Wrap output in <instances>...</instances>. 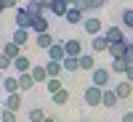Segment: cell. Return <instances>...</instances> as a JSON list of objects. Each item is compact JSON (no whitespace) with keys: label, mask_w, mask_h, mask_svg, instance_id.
<instances>
[{"label":"cell","mask_w":133,"mask_h":122,"mask_svg":"<svg viewBox=\"0 0 133 122\" xmlns=\"http://www.w3.org/2000/svg\"><path fill=\"white\" fill-rule=\"evenodd\" d=\"M91 85L109 88V85H112V69H107V66H96V69L91 72Z\"/></svg>","instance_id":"obj_1"},{"label":"cell","mask_w":133,"mask_h":122,"mask_svg":"<svg viewBox=\"0 0 133 122\" xmlns=\"http://www.w3.org/2000/svg\"><path fill=\"white\" fill-rule=\"evenodd\" d=\"M101 98H104V88H98V85H88L83 90V101L88 106H101Z\"/></svg>","instance_id":"obj_2"},{"label":"cell","mask_w":133,"mask_h":122,"mask_svg":"<svg viewBox=\"0 0 133 122\" xmlns=\"http://www.w3.org/2000/svg\"><path fill=\"white\" fill-rule=\"evenodd\" d=\"M14 21H16V27L19 29H32V21H35V16L29 13V11L21 5V8H16V16H14Z\"/></svg>","instance_id":"obj_3"},{"label":"cell","mask_w":133,"mask_h":122,"mask_svg":"<svg viewBox=\"0 0 133 122\" xmlns=\"http://www.w3.org/2000/svg\"><path fill=\"white\" fill-rule=\"evenodd\" d=\"M83 29H85V35H91V37H96V35H104V21H101V19H88V16H85V21H83Z\"/></svg>","instance_id":"obj_4"},{"label":"cell","mask_w":133,"mask_h":122,"mask_svg":"<svg viewBox=\"0 0 133 122\" xmlns=\"http://www.w3.org/2000/svg\"><path fill=\"white\" fill-rule=\"evenodd\" d=\"M45 53H48V59H51V61H64V59H66V48H64V40H56V42H53V45H51Z\"/></svg>","instance_id":"obj_5"},{"label":"cell","mask_w":133,"mask_h":122,"mask_svg":"<svg viewBox=\"0 0 133 122\" xmlns=\"http://www.w3.org/2000/svg\"><path fill=\"white\" fill-rule=\"evenodd\" d=\"M64 21H66V24H69V27H77V24H83V21H85V13H83L80 8H75V5H72L69 11H66Z\"/></svg>","instance_id":"obj_6"},{"label":"cell","mask_w":133,"mask_h":122,"mask_svg":"<svg viewBox=\"0 0 133 122\" xmlns=\"http://www.w3.org/2000/svg\"><path fill=\"white\" fill-rule=\"evenodd\" d=\"M0 85H3L5 96H8V93H19V90H21V82H19V77H14V74H5Z\"/></svg>","instance_id":"obj_7"},{"label":"cell","mask_w":133,"mask_h":122,"mask_svg":"<svg viewBox=\"0 0 133 122\" xmlns=\"http://www.w3.org/2000/svg\"><path fill=\"white\" fill-rule=\"evenodd\" d=\"M109 45H112V42L107 40V35L91 37V51H93V53H104V51H109Z\"/></svg>","instance_id":"obj_8"},{"label":"cell","mask_w":133,"mask_h":122,"mask_svg":"<svg viewBox=\"0 0 133 122\" xmlns=\"http://www.w3.org/2000/svg\"><path fill=\"white\" fill-rule=\"evenodd\" d=\"M53 42H56V37H53L51 32H40V35H35V45H37L40 51H48Z\"/></svg>","instance_id":"obj_9"},{"label":"cell","mask_w":133,"mask_h":122,"mask_svg":"<svg viewBox=\"0 0 133 122\" xmlns=\"http://www.w3.org/2000/svg\"><path fill=\"white\" fill-rule=\"evenodd\" d=\"M21 104H24V101H21V90H19V93H8V96H5V101H3V106L11 109V112H19Z\"/></svg>","instance_id":"obj_10"},{"label":"cell","mask_w":133,"mask_h":122,"mask_svg":"<svg viewBox=\"0 0 133 122\" xmlns=\"http://www.w3.org/2000/svg\"><path fill=\"white\" fill-rule=\"evenodd\" d=\"M64 48H66V56H83V40H64Z\"/></svg>","instance_id":"obj_11"},{"label":"cell","mask_w":133,"mask_h":122,"mask_svg":"<svg viewBox=\"0 0 133 122\" xmlns=\"http://www.w3.org/2000/svg\"><path fill=\"white\" fill-rule=\"evenodd\" d=\"M104 35H107V40H109V42H123V40H128L123 27H107Z\"/></svg>","instance_id":"obj_12"},{"label":"cell","mask_w":133,"mask_h":122,"mask_svg":"<svg viewBox=\"0 0 133 122\" xmlns=\"http://www.w3.org/2000/svg\"><path fill=\"white\" fill-rule=\"evenodd\" d=\"M32 66H35V64H32V59H27L24 53H21L19 59H14V69H16L19 74H24V72H32Z\"/></svg>","instance_id":"obj_13"},{"label":"cell","mask_w":133,"mask_h":122,"mask_svg":"<svg viewBox=\"0 0 133 122\" xmlns=\"http://www.w3.org/2000/svg\"><path fill=\"white\" fill-rule=\"evenodd\" d=\"M115 93H117V98H120V101H125V98H130L133 96V82H117L115 85Z\"/></svg>","instance_id":"obj_14"},{"label":"cell","mask_w":133,"mask_h":122,"mask_svg":"<svg viewBox=\"0 0 133 122\" xmlns=\"http://www.w3.org/2000/svg\"><path fill=\"white\" fill-rule=\"evenodd\" d=\"M0 51H3L5 56H11V59H19V56H21V45H16L14 40H5V42H3V48H0Z\"/></svg>","instance_id":"obj_15"},{"label":"cell","mask_w":133,"mask_h":122,"mask_svg":"<svg viewBox=\"0 0 133 122\" xmlns=\"http://www.w3.org/2000/svg\"><path fill=\"white\" fill-rule=\"evenodd\" d=\"M29 32H32V29H19V27H16V32L11 35V40H14L16 45H21V48H24L27 42H29Z\"/></svg>","instance_id":"obj_16"},{"label":"cell","mask_w":133,"mask_h":122,"mask_svg":"<svg viewBox=\"0 0 133 122\" xmlns=\"http://www.w3.org/2000/svg\"><path fill=\"white\" fill-rule=\"evenodd\" d=\"M117 101H120V98H117V93H115V88H104L101 106H109V109H112V106H117Z\"/></svg>","instance_id":"obj_17"},{"label":"cell","mask_w":133,"mask_h":122,"mask_svg":"<svg viewBox=\"0 0 133 122\" xmlns=\"http://www.w3.org/2000/svg\"><path fill=\"white\" fill-rule=\"evenodd\" d=\"M69 8H72V5L66 3V0H56V3L51 5V13H53V16H59V19H64V16H66V11H69Z\"/></svg>","instance_id":"obj_18"},{"label":"cell","mask_w":133,"mask_h":122,"mask_svg":"<svg viewBox=\"0 0 133 122\" xmlns=\"http://www.w3.org/2000/svg\"><path fill=\"white\" fill-rule=\"evenodd\" d=\"M32 77H35V82H48L51 80L48 72H45V64H35L32 66Z\"/></svg>","instance_id":"obj_19"},{"label":"cell","mask_w":133,"mask_h":122,"mask_svg":"<svg viewBox=\"0 0 133 122\" xmlns=\"http://www.w3.org/2000/svg\"><path fill=\"white\" fill-rule=\"evenodd\" d=\"M125 51H128V40L112 42V45H109V56H112V59H120V56H125Z\"/></svg>","instance_id":"obj_20"},{"label":"cell","mask_w":133,"mask_h":122,"mask_svg":"<svg viewBox=\"0 0 133 122\" xmlns=\"http://www.w3.org/2000/svg\"><path fill=\"white\" fill-rule=\"evenodd\" d=\"M45 72H48V77H61V72H64V66H61V61H45Z\"/></svg>","instance_id":"obj_21"},{"label":"cell","mask_w":133,"mask_h":122,"mask_svg":"<svg viewBox=\"0 0 133 122\" xmlns=\"http://www.w3.org/2000/svg\"><path fill=\"white\" fill-rule=\"evenodd\" d=\"M19 82H21V93L24 90H32L37 82H35V77H32V72H24V74H19Z\"/></svg>","instance_id":"obj_22"},{"label":"cell","mask_w":133,"mask_h":122,"mask_svg":"<svg viewBox=\"0 0 133 122\" xmlns=\"http://www.w3.org/2000/svg\"><path fill=\"white\" fill-rule=\"evenodd\" d=\"M24 8L29 11L32 16H45V8H43L40 0H29V3H24Z\"/></svg>","instance_id":"obj_23"},{"label":"cell","mask_w":133,"mask_h":122,"mask_svg":"<svg viewBox=\"0 0 133 122\" xmlns=\"http://www.w3.org/2000/svg\"><path fill=\"white\" fill-rule=\"evenodd\" d=\"M80 69H85V72H93V69H96L93 53H83V56H80Z\"/></svg>","instance_id":"obj_24"},{"label":"cell","mask_w":133,"mask_h":122,"mask_svg":"<svg viewBox=\"0 0 133 122\" xmlns=\"http://www.w3.org/2000/svg\"><path fill=\"white\" fill-rule=\"evenodd\" d=\"M61 66H64V72H77L80 69V56H66L61 61Z\"/></svg>","instance_id":"obj_25"},{"label":"cell","mask_w":133,"mask_h":122,"mask_svg":"<svg viewBox=\"0 0 133 122\" xmlns=\"http://www.w3.org/2000/svg\"><path fill=\"white\" fill-rule=\"evenodd\" d=\"M109 69H112V74H125V69H128V61H125L123 56H120V59H112Z\"/></svg>","instance_id":"obj_26"},{"label":"cell","mask_w":133,"mask_h":122,"mask_svg":"<svg viewBox=\"0 0 133 122\" xmlns=\"http://www.w3.org/2000/svg\"><path fill=\"white\" fill-rule=\"evenodd\" d=\"M45 117H48V114L43 112L40 106H32L29 112H27V122H43V119H45Z\"/></svg>","instance_id":"obj_27"},{"label":"cell","mask_w":133,"mask_h":122,"mask_svg":"<svg viewBox=\"0 0 133 122\" xmlns=\"http://www.w3.org/2000/svg\"><path fill=\"white\" fill-rule=\"evenodd\" d=\"M32 32H35V35L48 32V19L45 16H35V21H32Z\"/></svg>","instance_id":"obj_28"},{"label":"cell","mask_w":133,"mask_h":122,"mask_svg":"<svg viewBox=\"0 0 133 122\" xmlns=\"http://www.w3.org/2000/svg\"><path fill=\"white\" fill-rule=\"evenodd\" d=\"M51 98H53V104H56V106H64V104H69V90H66V88H61V90L53 93Z\"/></svg>","instance_id":"obj_29"},{"label":"cell","mask_w":133,"mask_h":122,"mask_svg":"<svg viewBox=\"0 0 133 122\" xmlns=\"http://www.w3.org/2000/svg\"><path fill=\"white\" fill-rule=\"evenodd\" d=\"M45 88H48V93L53 96V93H59L61 88H64V80H61V77H51V80L45 82Z\"/></svg>","instance_id":"obj_30"},{"label":"cell","mask_w":133,"mask_h":122,"mask_svg":"<svg viewBox=\"0 0 133 122\" xmlns=\"http://www.w3.org/2000/svg\"><path fill=\"white\" fill-rule=\"evenodd\" d=\"M120 21H123V27L133 29V8H123L120 11Z\"/></svg>","instance_id":"obj_31"},{"label":"cell","mask_w":133,"mask_h":122,"mask_svg":"<svg viewBox=\"0 0 133 122\" xmlns=\"http://www.w3.org/2000/svg\"><path fill=\"white\" fill-rule=\"evenodd\" d=\"M0 122H19V112H11V109H3V114H0Z\"/></svg>","instance_id":"obj_32"},{"label":"cell","mask_w":133,"mask_h":122,"mask_svg":"<svg viewBox=\"0 0 133 122\" xmlns=\"http://www.w3.org/2000/svg\"><path fill=\"white\" fill-rule=\"evenodd\" d=\"M11 66H14V59H11V56H5V53L0 51V69H3V72H8Z\"/></svg>","instance_id":"obj_33"},{"label":"cell","mask_w":133,"mask_h":122,"mask_svg":"<svg viewBox=\"0 0 133 122\" xmlns=\"http://www.w3.org/2000/svg\"><path fill=\"white\" fill-rule=\"evenodd\" d=\"M75 8H80L83 13H88V11H91V3H88V0H77V3H75Z\"/></svg>","instance_id":"obj_34"},{"label":"cell","mask_w":133,"mask_h":122,"mask_svg":"<svg viewBox=\"0 0 133 122\" xmlns=\"http://www.w3.org/2000/svg\"><path fill=\"white\" fill-rule=\"evenodd\" d=\"M3 8H19V0H0Z\"/></svg>","instance_id":"obj_35"},{"label":"cell","mask_w":133,"mask_h":122,"mask_svg":"<svg viewBox=\"0 0 133 122\" xmlns=\"http://www.w3.org/2000/svg\"><path fill=\"white\" fill-rule=\"evenodd\" d=\"M91 3V11H98V8H104V0H88Z\"/></svg>","instance_id":"obj_36"},{"label":"cell","mask_w":133,"mask_h":122,"mask_svg":"<svg viewBox=\"0 0 133 122\" xmlns=\"http://www.w3.org/2000/svg\"><path fill=\"white\" fill-rule=\"evenodd\" d=\"M128 64H133V45H128V51H125V56H123Z\"/></svg>","instance_id":"obj_37"},{"label":"cell","mask_w":133,"mask_h":122,"mask_svg":"<svg viewBox=\"0 0 133 122\" xmlns=\"http://www.w3.org/2000/svg\"><path fill=\"white\" fill-rule=\"evenodd\" d=\"M125 80L133 82V64H128V69H125Z\"/></svg>","instance_id":"obj_38"},{"label":"cell","mask_w":133,"mask_h":122,"mask_svg":"<svg viewBox=\"0 0 133 122\" xmlns=\"http://www.w3.org/2000/svg\"><path fill=\"white\" fill-rule=\"evenodd\" d=\"M120 122H133V112H125L123 117H120Z\"/></svg>","instance_id":"obj_39"},{"label":"cell","mask_w":133,"mask_h":122,"mask_svg":"<svg viewBox=\"0 0 133 122\" xmlns=\"http://www.w3.org/2000/svg\"><path fill=\"white\" fill-rule=\"evenodd\" d=\"M40 3H43V8H45V13H48V11H51V5L56 3V0H40Z\"/></svg>","instance_id":"obj_40"},{"label":"cell","mask_w":133,"mask_h":122,"mask_svg":"<svg viewBox=\"0 0 133 122\" xmlns=\"http://www.w3.org/2000/svg\"><path fill=\"white\" fill-rule=\"evenodd\" d=\"M43 122H56V119H53V117H45V119H43Z\"/></svg>","instance_id":"obj_41"},{"label":"cell","mask_w":133,"mask_h":122,"mask_svg":"<svg viewBox=\"0 0 133 122\" xmlns=\"http://www.w3.org/2000/svg\"><path fill=\"white\" fill-rule=\"evenodd\" d=\"M3 77H5V72H3V69H0V82H3Z\"/></svg>","instance_id":"obj_42"},{"label":"cell","mask_w":133,"mask_h":122,"mask_svg":"<svg viewBox=\"0 0 133 122\" xmlns=\"http://www.w3.org/2000/svg\"><path fill=\"white\" fill-rule=\"evenodd\" d=\"M66 3H69V5H75V3H77V0H66Z\"/></svg>","instance_id":"obj_43"},{"label":"cell","mask_w":133,"mask_h":122,"mask_svg":"<svg viewBox=\"0 0 133 122\" xmlns=\"http://www.w3.org/2000/svg\"><path fill=\"white\" fill-rule=\"evenodd\" d=\"M3 11H5V8H3V3H0V13H3Z\"/></svg>","instance_id":"obj_44"},{"label":"cell","mask_w":133,"mask_h":122,"mask_svg":"<svg viewBox=\"0 0 133 122\" xmlns=\"http://www.w3.org/2000/svg\"><path fill=\"white\" fill-rule=\"evenodd\" d=\"M3 109H5V106H3V104H0V114H3Z\"/></svg>","instance_id":"obj_45"},{"label":"cell","mask_w":133,"mask_h":122,"mask_svg":"<svg viewBox=\"0 0 133 122\" xmlns=\"http://www.w3.org/2000/svg\"><path fill=\"white\" fill-rule=\"evenodd\" d=\"M128 45H133V37H130V40H128Z\"/></svg>","instance_id":"obj_46"},{"label":"cell","mask_w":133,"mask_h":122,"mask_svg":"<svg viewBox=\"0 0 133 122\" xmlns=\"http://www.w3.org/2000/svg\"><path fill=\"white\" fill-rule=\"evenodd\" d=\"M104 3H109V0H104Z\"/></svg>","instance_id":"obj_47"},{"label":"cell","mask_w":133,"mask_h":122,"mask_svg":"<svg viewBox=\"0 0 133 122\" xmlns=\"http://www.w3.org/2000/svg\"><path fill=\"white\" fill-rule=\"evenodd\" d=\"M130 112H133V109H130Z\"/></svg>","instance_id":"obj_48"}]
</instances>
